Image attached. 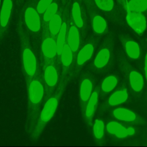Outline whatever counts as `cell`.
I'll return each instance as SVG.
<instances>
[{"instance_id": "83f0119b", "label": "cell", "mask_w": 147, "mask_h": 147, "mask_svg": "<svg viewBox=\"0 0 147 147\" xmlns=\"http://www.w3.org/2000/svg\"><path fill=\"white\" fill-rule=\"evenodd\" d=\"M95 2L100 9L105 11L111 10L114 5L113 0H95Z\"/></svg>"}, {"instance_id": "4fadbf2b", "label": "cell", "mask_w": 147, "mask_h": 147, "mask_svg": "<svg viewBox=\"0 0 147 147\" xmlns=\"http://www.w3.org/2000/svg\"><path fill=\"white\" fill-rule=\"evenodd\" d=\"M67 43L74 53L78 50L80 45V35L78 28L75 25L71 26L68 29Z\"/></svg>"}, {"instance_id": "277c9868", "label": "cell", "mask_w": 147, "mask_h": 147, "mask_svg": "<svg viewBox=\"0 0 147 147\" xmlns=\"http://www.w3.org/2000/svg\"><path fill=\"white\" fill-rule=\"evenodd\" d=\"M59 73L54 60H44L42 68V80L47 92L51 94L57 86Z\"/></svg>"}, {"instance_id": "3957f363", "label": "cell", "mask_w": 147, "mask_h": 147, "mask_svg": "<svg viewBox=\"0 0 147 147\" xmlns=\"http://www.w3.org/2000/svg\"><path fill=\"white\" fill-rule=\"evenodd\" d=\"M20 41L22 53V66L25 78H32L37 74V63L30 40L26 33L20 32Z\"/></svg>"}, {"instance_id": "2e32d148", "label": "cell", "mask_w": 147, "mask_h": 147, "mask_svg": "<svg viewBox=\"0 0 147 147\" xmlns=\"http://www.w3.org/2000/svg\"><path fill=\"white\" fill-rule=\"evenodd\" d=\"M62 24L61 17L57 14H55L48 22V30L49 34L56 38L61 29Z\"/></svg>"}, {"instance_id": "9a60e30c", "label": "cell", "mask_w": 147, "mask_h": 147, "mask_svg": "<svg viewBox=\"0 0 147 147\" xmlns=\"http://www.w3.org/2000/svg\"><path fill=\"white\" fill-rule=\"evenodd\" d=\"M67 25L66 22L62 24L61 29L56 37V41L57 47V56H60L64 45L67 43Z\"/></svg>"}, {"instance_id": "f1b7e54d", "label": "cell", "mask_w": 147, "mask_h": 147, "mask_svg": "<svg viewBox=\"0 0 147 147\" xmlns=\"http://www.w3.org/2000/svg\"><path fill=\"white\" fill-rule=\"evenodd\" d=\"M53 0H40L37 5V11L39 14H42L52 3Z\"/></svg>"}, {"instance_id": "5b68a950", "label": "cell", "mask_w": 147, "mask_h": 147, "mask_svg": "<svg viewBox=\"0 0 147 147\" xmlns=\"http://www.w3.org/2000/svg\"><path fill=\"white\" fill-rule=\"evenodd\" d=\"M41 52L44 60H55L57 56V47L56 38L51 36L49 33L45 36L41 43Z\"/></svg>"}, {"instance_id": "cb8c5ba5", "label": "cell", "mask_w": 147, "mask_h": 147, "mask_svg": "<svg viewBox=\"0 0 147 147\" xmlns=\"http://www.w3.org/2000/svg\"><path fill=\"white\" fill-rule=\"evenodd\" d=\"M105 20L100 16H96L92 20V27L95 32L98 34L102 33L106 28Z\"/></svg>"}, {"instance_id": "d4e9b609", "label": "cell", "mask_w": 147, "mask_h": 147, "mask_svg": "<svg viewBox=\"0 0 147 147\" xmlns=\"http://www.w3.org/2000/svg\"><path fill=\"white\" fill-rule=\"evenodd\" d=\"M117 84V79L114 76H110L104 79L102 84V89L104 92H109L113 90Z\"/></svg>"}, {"instance_id": "6da1fadb", "label": "cell", "mask_w": 147, "mask_h": 147, "mask_svg": "<svg viewBox=\"0 0 147 147\" xmlns=\"http://www.w3.org/2000/svg\"><path fill=\"white\" fill-rule=\"evenodd\" d=\"M28 87L27 127L31 134L35 127L44 95L43 80L38 73L32 78H26Z\"/></svg>"}, {"instance_id": "52a82bcc", "label": "cell", "mask_w": 147, "mask_h": 147, "mask_svg": "<svg viewBox=\"0 0 147 147\" xmlns=\"http://www.w3.org/2000/svg\"><path fill=\"white\" fill-rule=\"evenodd\" d=\"M24 18L26 25L29 30L36 33L40 30L41 21L38 13L34 8L29 7L26 9Z\"/></svg>"}, {"instance_id": "4dcf8cb0", "label": "cell", "mask_w": 147, "mask_h": 147, "mask_svg": "<svg viewBox=\"0 0 147 147\" xmlns=\"http://www.w3.org/2000/svg\"><path fill=\"white\" fill-rule=\"evenodd\" d=\"M0 4H1V0H0Z\"/></svg>"}, {"instance_id": "5bb4252c", "label": "cell", "mask_w": 147, "mask_h": 147, "mask_svg": "<svg viewBox=\"0 0 147 147\" xmlns=\"http://www.w3.org/2000/svg\"><path fill=\"white\" fill-rule=\"evenodd\" d=\"M94 52V46L92 44L88 43L85 45L78 52L76 63L77 67L82 66L86 61H87L91 57Z\"/></svg>"}, {"instance_id": "ffe728a7", "label": "cell", "mask_w": 147, "mask_h": 147, "mask_svg": "<svg viewBox=\"0 0 147 147\" xmlns=\"http://www.w3.org/2000/svg\"><path fill=\"white\" fill-rule=\"evenodd\" d=\"M130 83L131 88L136 92L140 91L144 86V80L140 74L136 71H132L129 75Z\"/></svg>"}, {"instance_id": "d6986e66", "label": "cell", "mask_w": 147, "mask_h": 147, "mask_svg": "<svg viewBox=\"0 0 147 147\" xmlns=\"http://www.w3.org/2000/svg\"><path fill=\"white\" fill-rule=\"evenodd\" d=\"M127 11L143 12L147 10V0H130L126 5Z\"/></svg>"}, {"instance_id": "4316f807", "label": "cell", "mask_w": 147, "mask_h": 147, "mask_svg": "<svg viewBox=\"0 0 147 147\" xmlns=\"http://www.w3.org/2000/svg\"><path fill=\"white\" fill-rule=\"evenodd\" d=\"M58 10L57 5L55 2L52 3L44 13L43 20L45 22H48L49 20L56 14Z\"/></svg>"}, {"instance_id": "603a6c76", "label": "cell", "mask_w": 147, "mask_h": 147, "mask_svg": "<svg viewBox=\"0 0 147 147\" xmlns=\"http://www.w3.org/2000/svg\"><path fill=\"white\" fill-rule=\"evenodd\" d=\"M126 51L127 55L132 59L138 58L140 54L139 45L137 42L133 41H127L125 44Z\"/></svg>"}, {"instance_id": "e0dca14e", "label": "cell", "mask_w": 147, "mask_h": 147, "mask_svg": "<svg viewBox=\"0 0 147 147\" xmlns=\"http://www.w3.org/2000/svg\"><path fill=\"white\" fill-rule=\"evenodd\" d=\"M113 114L118 119L124 121H133L136 118V116L133 111L124 108L116 109L113 111Z\"/></svg>"}, {"instance_id": "f546056e", "label": "cell", "mask_w": 147, "mask_h": 147, "mask_svg": "<svg viewBox=\"0 0 147 147\" xmlns=\"http://www.w3.org/2000/svg\"><path fill=\"white\" fill-rule=\"evenodd\" d=\"M145 75L147 79V53L145 56Z\"/></svg>"}, {"instance_id": "30bf717a", "label": "cell", "mask_w": 147, "mask_h": 147, "mask_svg": "<svg viewBox=\"0 0 147 147\" xmlns=\"http://www.w3.org/2000/svg\"><path fill=\"white\" fill-rule=\"evenodd\" d=\"M98 100V94L96 91L92 93L90 99L84 107L83 114L87 122L91 125L92 119L94 117L95 110L96 109Z\"/></svg>"}, {"instance_id": "ba28073f", "label": "cell", "mask_w": 147, "mask_h": 147, "mask_svg": "<svg viewBox=\"0 0 147 147\" xmlns=\"http://www.w3.org/2000/svg\"><path fill=\"white\" fill-rule=\"evenodd\" d=\"M107 130L109 133L119 138H123L127 136L132 135L135 132L133 128H125L117 122L109 123L107 125Z\"/></svg>"}, {"instance_id": "8fae6325", "label": "cell", "mask_w": 147, "mask_h": 147, "mask_svg": "<svg viewBox=\"0 0 147 147\" xmlns=\"http://www.w3.org/2000/svg\"><path fill=\"white\" fill-rule=\"evenodd\" d=\"M11 0H3L0 12V37L4 32L5 29L7 26L12 9Z\"/></svg>"}, {"instance_id": "44dd1931", "label": "cell", "mask_w": 147, "mask_h": 147, "mask_svg": "<svg viewBox=\"0 0 147 147\" xmlns=\"http://www.w3.org/2000/svg\"><path fill=\"white\" fill-rule=\"evenodd\" d=\"M127 96L126 89H122L113 93L109 99V103L111 106H115L125 102Z\"/></svg>"}, {"instance_id": "8992f818", "label": "cell", "mask_w": 147, "mask_h": 147, "mask_svg": "<svg viewBox=\"0 0 147 147\" xmlns=\"http://www.w3.org/2000/svg\"><path fill=\"white\" fill-rule=\"evenodd\" d=\"M126 20L129 25L137 33H142L146 29V18L141 12L127 11Z\"/></svg>"}, {"instance_id": "7c38bea8", "label": "cell", "mask_w": 147, "mask_h": 147, "mask_svg": "<svg viewBox=\"0 0 147 147\" xmlns=\"http://www.w3.org/2000/svg\"><path fill=\"white\" fill-rule=\"evenodd\" d=\"M92 83L88 78L83 79L80 84L79 98L81 105L84 107L92 94Z\"/></svg>"}, {"instance_id": "ac0fdd59", "label": "cell", "mask_w": 147, "mask_h": 147, "mask_svg": "<svg viewBox=\"0 0 147 147\" xmlns=\"http://www.w3.org/2000/svg\"><path fill=\"white\" fill-rule=\"evenodd\" d=\"M110 58L109 51L106 48L102 49L97 54L94 61L95 67L101 68L105 67L109 61Z\"/></svg>"}, {"instance_id": "7402d4cb", "label": "cell", "mask_w": 147, "mask_h": 147, "mask_svg": "<svg viewBox=\"0 0 147 147\" xmlns=\"http://www.w3.org/2000/svg\"><path fill=\"white\" fill-rule=\"evenodd\" d=\"M72 17L74 24L78 28H82L83 26V21L82 17L80 6L78 2H74L72 5Z\"/></svg>"}, {"instance_id": "7a4b0ae2", "label": "cell", "mask_w": 147, "mask_h": 147, "mask_svg": "<svg viewBox=\"0 0 147 147\" xmlns=\"http://www.w3.org/2000/svg\"><path fill=\"white\" fill-rule=\"evenodd\" d=\"M68 77L63 76V79L60 80L54 92L49 94L46 100L42 109L40 110L35 127L30 134V137L33 140H36L41 134L42 130L51 121L56 110L60 97L65 90L66 83Z\"/></svg>"}, {"instance_id": "9c48e42d", "label": "cell", "mask_w": 147, "mask_h": 147, "mask_svg": "<svg viewBox=\"0 0 147 147\" xmlns=\"http://www.w3.org/2000/svg\"><path fill=\"white\" fill-rule=\"evenodd\" d=\"M74 52L69 45L66 43L62 49L60 55L61 69L63 70V76H66L74 60Z\"/></svg>"}, {"instance_id": "484cf974", "label": "cell", "mask_w": 147, "mask_h": 147, "mask_svg": "<svg viewBox=\"0 0 147 147\" xmlns=\"http://www.w3.org/2000/svg\"><path fill=\"white\" fill-rule=\"evenodd\" d=\"M104 123L100 119H96L93 126L94 137L97 140H101L104 134Z\"/></svg>"}]
</instances>
